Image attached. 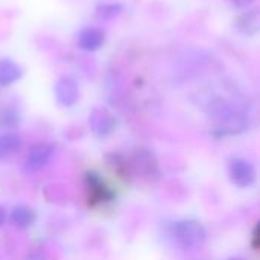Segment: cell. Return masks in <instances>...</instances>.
<instances>
[{
	"label": "cell",
	"mask_w": 260,
	"mask_h": 260,
	"mask_svg": "<svg viewBox=\"0 0 260 260\" xmlns=\"http://www.w3.org/2000/svg\"><path fill=\"white\" fill-rule=\"evenodd\" d=\"M169 236L181 250H195L204 245L207 239V230L200 221L180 219L169 227Z\"/></svg>",
	"instance_id": "cell-1"
},
{
	"label": "cell",
	"mask_w": 260,
	"mask_h": 260,
	"mask_svg": "<svg viewBox=\"0 0 260 260\" xmlns=\"http://www.w3.org/2000/svg\"><path fill=\"white\" fill-rule=\"evenodd\" d=\"M209 116L221 129H230L232 133H236L239 128H244V117L225 99L218 98L212 101L209 105Z\"/></svg>",
	"instance_id": "cell-2"
},
{
	"label": "cell",
	"mask_w": 260,
	"mask_h": 260,
	"mask_svg": "<svg viewBox=\"0 0 260 260\" xmlns=\"http://www.w3.org/2000/svg\"><path fill=\"white\" fill-rule=\"evenodd\" d=\"M229 175L232 183L241 189L250 187L256 181V169L245 158H233L229 166Z\"/></svg>",
	"instance_id": "cell-3"
},
{
	"label": "cell",
	"mask_w": 260,
	"mask_h": 260,
	"mask_svg": "<svg viewBox=\"0 0 260 260\" xmlns=\"http://www.w3.org/2000/svg\"><path fill=\"white\" fill-rule=\"evenodd\" d=\"M85 186L88 190V204L90 206H99V204L114 200V193L101 180V177L94 172L85 174Z\"/></svg>",
	"instance_id": "cell-4"
},
{
	"label": "cell",
	"mask_w": 260,
	"mask_h": 260,
	"mask_svg": "<svg viewBox=\"0 0 260 260\" xmlns=\"http://www.w3.org/2000/svg\"><path fill=\"white\" fill-rule=\"evenodd\" d=\"M55 98L61 107H73L79 99V87L70 76H61L55 82Z\"/></svg>",
	"instance_id": "cell-5"
},
{
	"label": "cell",
	"mask_w": 260,
	"mask_h": 260,
	"mask_svg": "<svg viewBox=\"0 0 260 260\" xmlns=\"http://www.w3.org/2000/svg\"><path fill=\"white\" fill-rule=\"evenodd\" d=\"M53 152H55V148L50 143H37L35 146L30 148L26 157V168L29 171H38L47 166Z\"/></svg>",
	"instance_id": "cell-6"
},
{
	"label": "cell",
	"mask_w": 260,
	"mask_h": 260,
	"mask_svg": "<svg viewBox=\"0 0 260 260\" xmlns=\"http://www.w3.org/2000/svg\"><path fill=\"white\" fill-rule=\"evenodd\" d=\"M105 43V34L99 27H85L78 35V44L82 50L96 52Z\"/></svg>",
	"instance_id": "cell-7"
},
{
	"label": "cell",
	"mask_w": 260,
	"mask_h": 260,
	"mask_svg": "<svg viewBox=\"0 0 260 260\" xmlns=\"http://www.w3.org/2000/svg\"><path fill=\"white\" fill-rule=\"evenodd\" d=\"M90 125L98 136L105 137L111 134L113 129L116 128V120L104 110H93L90 116Z\"/></svg>",
	"instance_id": "cell-8"
},
{
	"label": "cell",
	"mask_w": 260,
	"mask_h": 260,
	"mask_svg": "<svg viewBox=\"0 0 260 260\" xmlns=\"http://www.w3.org/2000/svg\"><path fill=\"white\" fill-rule=\"evenodd\" d=\"M37 221V213L27 206H15L11 210V222L17 229H29Z\"/></svg>",
	"instance_id": "cell-9"
},
{
	"label": "cell",
	"mask_w": 260,
	"mask_h": 260,
	"mask_svg": "<svg viewBox=\"0 0 260 260\" xmlns=\"http://www.w3.org/2000/svg\"><path fill=\"white\" fill-rule=\"evenodd\" d=\"M23 75L21 67L9 58L0 59V85H11Z\"/></svg>",
	"instance_id": "cell-10"
},
{
	"label": "cell",
	"mask_w": 260,
	"mask_h": 260,
	"mask_svg": "<svg viewBox=\"0 0 260 260\" xmlns=\"http://www.w3.org/2000/svg\"><path fill=\"white\" fill-rule=\"evenodd\" d=\"M236 27H238V30H241L245 35L257 34L260 27L259 11L251 9V11H247L245 14L239 15V18L236 20Z\"/></svg>",
	"instance_id": "cell-11"
},
{
	"label": "cell",
	"mask_w": 260,
	"mask_h": 260,
	"mask_svg": "<svg viewBox=\"0 0 260 260\" xmlns=\"http://www.w3.org/2000/svg\"><path fill=\"white\" fill-rule=\"evenodd\" d=\"M23 145V140L18 134L14 133H2L0 134V160L8 158L15 154Z\"/></svg>",
	"instance_id": "cell-12"
},
{
	"label": "cell",
	"mask_w": 260,
	"mask_h": 260,
	"mask_svg": "<svg viewBox=\"0 0 260 260\" xmlns=\"http://www.w3.org/2000/svg\"><path fill=\"white\" fill-rule=\"evenodd\" d=\"M136 165L146 177H151L152 174H158L155 158L148 149H137V152H136Z\"/></svg>",
	"instance_id": "cell-13"
},
{
	"label": "cell",
	"mask_w": 260,
	"mask_h": 260,
	"mask_svg": "<svg viewBox=\"0 0 260 260\" xmlns=\"http://www.w3.org/2000/svg\"><path fill=\"white\" fill-rule=\"evenodd\" d=\"M20 123V114L11 107L0 108V128H14Z\"/></svg>",
	"instance_id": "cell-14"
},
{
	"label": "cell",
	"mask_w": 260,
	"mask_h": 260,
	"mask_svg": "<svg viewBox=\"0 0 260 260\" xmlns=\"http://www.w3.org/2000/svg\"><path fill=\"white\" fill-rule=\"evenodd\" d=\"M122 9H123V6L119 5V3H104V5L98 6L96 15L101 20H110V18L117 17L122 12Z\"/></svg>",
	"instance_id": "cell-15"
},
{
	"label": "cell",
	"mask_w": 260,
	"mask_h": 260,
	"mask_svg": "<svg viewBox=\"0 0 260 260\" xmlns=\"http://www.w3.org/2000/svg\"><path fill=\"white\" fill-rule=\"evenodd\" d=\"M253 248L254 250L259 248V225H256V229L253 232Z\"/></svg>",
	"instance_id": "cell-16"
},
{
	"label": "cell",
	"mask_w": 260,
	"mask_h": 260,
	"mask_svg": "<svg viewBox=\"0 0 260 260\" xmlns=\"http://www.w3.org/2000/svg\"><path fill=\"white\" fill-rule=\"evenodd\" d=\"M5 221H6V210H5V207L0 206V227L5 224Z\"/></svg>",
	"instance_id": "cell-17"
}]
</instances>
